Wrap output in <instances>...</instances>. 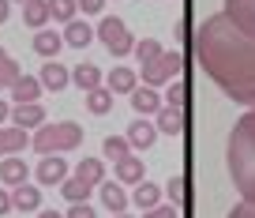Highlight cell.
<instances>
[{
  "label": "cell",
  "instance_id": "1",
  "mask_svg": "<svg viewBox=\"0 0 255 218\" xmlns=\"http://www.w3.org/2000/svg\"><path fill=\"white\" fill-rule=\"evenodd\" d=\"M195 60L233 102L255 109V38L244 34L225 11L203 19L195 38Z\"/></svg>",
  "mask_w": 255,
  "mask_h": 218
},
{
  "label": "cell",
  "instance_id": "30",
  "mask_svg": "<svg viewBox=\"0 0 255 218\" xmlns=\"http://www.w3.org/2000/svg\"><path fill=\"white\" fill-rule=\"evenodd\" d=\"M49 11H53V19H60V23H72V19L79 15V4H75V0H49Z\"/></svg>",
  "mask_w": 255,
  "mask_h": 218
},
{
  "label": "cell",
  "instance_id": "18",
  "mask_svg": "<svg viewBox=\"0 0 255 218\" xmlns=\"http://www.w3.org/2000/svg\"><path fill=\"white\" fill-rule=\"evenodd\" d=\"M53 19V11H49V0H26L23 4V23L34 26V30H45V23Z\"/></svg>",
  "mask_w": 255,
  "mask_h": 218
},
{
  "label": "cell",
  "instance_id": "24",
  "mask_svg": "<svg viewBox=\"0 0 255 218\" xmlns=\"http://www.w3.org/2000/svg\"><path fill=\"white\" fill-rule=\"evenodd\" d=\"M75 177L87 181L90 188H98V185L105 181V166H102V158H83L79 166H75Z\"/></svg>",
  "mask_w": 255,
  "mask_h": 218
},
{
  "label": "cell",
  "instance_id": "41",
  "mask_svg": "<svg viewBox=\"0 0 255 218\" xmlns=\"http://www.w3.org/2000/svg\"><path fill=\"white\" fill-rule=\"evenodd\" d=\"M38 218H68V215H56V211H41Z\"/></svg>",
  "mask_w": 255,
  "mask_h": 218
},
{
  "label": "cell",
  "instance_id": "23",
  "mask_svg": "<svg viewBox=\"0 0 255 218\" xmlns=\"http://www.w3.org/2000/svg\"><path fill=\"white\" fill-rule=\"evenodd\" d=\"M113 170H117V181H120V185H139V181H143V162H139L135 154L120 158Z\"/></svg>",
  "mask_w": 255,
  "mask_h": 218
},
{
  "label": "cell",
  "instance_id": "9",
  "mask_svg": "<svg viewBox=\"0 0 255 218\" xmlns=\"http://www.w3.org/2000/svg\"><path fill=\"white\" fill-rule=\"evenodd\" d=\"M98 196H102V203L113 211V215H124V207L131 203V196L124 192L120 181H102V185H98Z\"/></svg>",
  "mask_w": 255,
  "mask_h": 218
},
{
  "label": "cell",
  "instance_id": "42",
  "mask_svg": "<svg viewBox=\"0 0 255 218\" xmlns=\"http://www.w3.org/2000/svg\"><path fill=\"white\" fill-rule=\"evenodd\" d=\"M113 218H131V215H113Z\"/></svg>",
  "mask_w": 255,
  "mask_h": 218
},
{
  "label": "cell",
  "instance_id": "6",
  "mask_svg": "<svg viewBox=\"0 0 255 218\" xmlns=\"http://www.w3.org/2000/svg\"><path fill=\"white\" fill-rule=\"evenodd\" d=\"M34 181L45 185V188L64 185V181H68V166H64V158H60V154H41V162L34 166Z\"/></svg>",
  "mask_w": 255,
  "mask_h": 218
},
{
  "label": "cell",
  "instance_id": "35",
  "mask_svg": "<svg viewBox=\"0 0 255 218\" xmlns=\"http://www.w3.org/2000/svg\"><path fill=\"white\" fill-rule=\"evenodd\" d=\"M229 218H255V200H244L229 211Z\"/></svg>",
  "mask_w": 255,
  "mask_h": 218
},
{
  "label": "cell",
  "instance_id": "16",
  "mask_svg": "<svg viewBox=\"0 0 255 218\" xmlns=\"http://www.w3.org/2000/svg\"><path fill=\"white\" fill-rule=\"evenodd\" d=\"M38 79H41V87H45V90H53V94H56V90H64L68 83H72V72H68L64 64H56V60H49V64L41 68Z\"/></svg>",
  "mask_w": 255,
  "mask_h": 218
},
{
  "label": "cell",
  "instance_id": "40",
  "mask_svg": "<svg viewBox=\"0 0 255 218\" xmlns=\"http://www.w3.org/2000/svg\"><path fill=\"white\" fill-rule=\"evenodd\" d=\"M8 117H11V105H8V102H0V124L8 121Z\"/></svg>",
  "mask_w": 255,
  "mask_h": 218
},
{
  "label": "cell",
  "instance_id": "22",
  "mask_svg": "<svg viewBox=\"0 0 255 218\" xmlns=\"http://www.w3.org/2000/svg\"><path fill=\"white\" fill-rule=\"evenodd\" d=\"M60 45H64V34H56V30H34V49H38L41 57H49L53 60L56 53H60Z\"/></svg>",
  "mask_w": 255,
  "mask_h": 218
},
{
  "label": "cell",
  "instance_id": "33",
  "mask_svg": "<svg viewBox=\"0 0 255 218\" xmlns=\"http://www.w3.org/2000/svg\"><path fill=\"white\" fill-rule=\"evenodd\" d=\"M165 105H176V109H184V105H188V87H184L180 79L169 83V90H165Z\"/></svg>",
  "mask_w": 255,
  "mask_h": 218
},
{
  "label": "cell",
  "instance_id": "36",
  "mask_svg": "<svg viewBox=\"0 0 255 218\" xmlns=\"http://www.w3.org/2000/svg\"><path fill=\"white\" fill-rule=\"evenodd\" d=\"M68 218H98V215H94V207H90V203H72Z\"/></svg>",
  "mask_w": 255,
  "mask_h": 218
},
{
  "label": "cell",
  "instance_id": "13",
  "mask_svg": "<svg viewBox=\"0 0 255 218\" xmlns=\"http://www.w3.org/2000/svg\"><path fill=\"white\" fill-rule=\"evenodd\" d=\"M26 177H30V166H26L19 154H11V158H4L0 162V181L8 188H19V185H26Z\"/></svg>",
  "mask_w": 255,
  "mask_h": 218
},
{
  "label": "cell",
  "instance_id": "37",
  "mask_svg": "<svg viewBox=\"0 0 255 218\" xmlns=\"http://www.w3.org/2000/svg\"><path fill=\"white\" fill-rule=\"evenodd\" d=\"M143 218H180V215H176V207H161L158 203L154 211H143Z\"/></svg>",
  "mask_w": 255,
  "mask_h": 218
},
{
  "label": "cell",
  "instance_id": "25",
  "mask_svg": "<svg viewBox=\"0 0 255 218\" xmlns=\"http://www.w3.org/2000/svg\"><path fill=\"white\" fill-rule=\"evenodd\" d=\"M11 203H15V211H38V203H41L38 185H19V188H11Z\"/></svg>",
  "mask_w": 255,
  "mask_h": 218
},
{
  "label": "cell",
  "instance_id": "15",
  "mask_svg": "<svg viewBox=\"0 0 255 218\" xmlns=\"http://www.w3.org/2000/svg\"><path fill=\"white\" fill-rule=\"evenodd\" d=\"M90 38H94V30H90L87 19H72V23H64V45L72 49H87Z\"/></svg>",
  "mask_w": 255,
  "mask_h": 218
},
{
  "label": "cell",
  "instance_id": "32",
  "mask_svg": "<svg viewBox=\"0 0 255 218\" xmlns=\"http://www.w3.org/2000/svg\"><path fill=\"white\" fill-rule=\"evenodd\" d=\"M165 192H169V200H173V207H180V203H188V177H169V185H165Z\"/></svg>",
  "mask_w": 255,
  "mask_h": 218
},
{
  "label": "cell",
  "instance_id": "17",
  "mask_svg": "<svg viewBox=\"0 0 255 218\" xmlns=\"http://www.w3.org/2000/svg\"><path fill=\"white\" fill-rule=\"evenodd\" d=\"M72 83L83 90V94H90V90H98V87H105L102 83V72H98V64H79V68H72Z\"/></svg>",
  "mask_w": 255,
  "mask_h": 218
},
{
  "label": "cell",
  "instance_id": "38",
  "mask_svg": "<svg viewBox=\"0 0 255 218\" xmlns=\"http://www.w3.org/2000/svg\"><path fill=\"white\" fill-rule=\"evenodd\" d=\"M8 211H15V203H11V192H8V188H0V215H8Z\"/></svg>",
  "mask_w": 255,
  "mask_h": 218
},
{
  "label": "cell",
  "instance_id": "27",
  "mask_svg": "<svg viewBox=\"0 0 255 218\" xmlns=\"http://www.w3.org/2000/svg\"><path fill=\"white\" fill-rule=\"evenodd\" d=\"M60 192H64V200H68V203H87L94 188H90L87 181H79V177H68V181L60 185Z\"/></svg>",
  "mask_w": 255,
  "mask_h": 218
},
{
  "label": "cell",
  "instance_id": "3",
  "mask_svg": "<svg viewBox=\"0 0 255 218\" xmlns=\"http://www.w3.org/2000/svg\"><path fill=\"white\" fill-rule=\"evenodd\" d=\"M83 143V128L75 121H53V124H41L38 132H34L30 147L38 154H64V151H72V147Z\"/></svg>",
  "mask_w": 255,
  "mask_h": 218
},
{
  "label": "cell",
  "instance_id": "11",
  "mask_svg": "<svg viewBox=\"0 0 255 218\" xmlns=\"http://www.w3.org/2000/svg\"><path fill=\"white\" fill-rule=\"evenodd\" d=\"M154 139H158V124H150L146 117L128 124V143H131V151H146Z\"/></svg>",
  "mask_w": 255,
  "mask_h": 218
},
{
  "label": "cell",
  "instance_id": "44",
  "mask_svg": "<svg viewBox=\"0 0 255 218\" xmlns=\"http://www.w3.org/2000/svg\"><path fill=\"white\" fill-rule=\"evenodd\" d=\"M0 87H4V83H0Z\"/></svg>",
  "mask_w": 255,
  "mask_h": 218
},
{
  "label": "cell",
  "instance_id": "29",
  "mask_svg": "<svg viewBox=\"0 0 255 218\" xmlns=\"http://www.w3.org/2000/svg\"><path fill=\"white\" fill-rule=\"evenodd\" d=\"M131 53H135L139 68H143V64H150V60H158L165 49H161V41H158V38H143V41H135V49H131Z\"/></svg>",
  "mask_w": 255,
  "mask_h": 218
},
{
  "label": "cell",
  "instance_id": "7",
  "mask_svg": "<svg viewBox=\"0 0 255 218\" xmlns=\"http://www.w3.org/2000/svg\"><path fill=\"white\" fill-rule=\"evenodd\" d=\"M225 15H229L244 34L255 38V0H225Z\"/></svg>",
  "mask_w": 255,
  "mask_h": 218
},
{
  "label": "cell",
  "instance_id": "4",
  "mask_svg": "<svg viewBox=\"0 0 255 218\" xmlns=\"http://www.w3.org/2000/svg\"><path fill=\"white\" fill-rule=\"evenodd\" d=\"M180 68H184V57L176 49H165L158 60L143 64V83L146 87H161V83H176L180 79Z\"/></svg>",
  "mask_w": 255,
  "mask_h": 218
},
{
  "label": "cell",
  "instance_id": "31",
  "mask_svg": "<svg viewBox=\"0 0 255 218\" xmlns=\"http://www.w3.org/2000/svg\"><path fill=\"white\" fill-rule=\"evenodd\" d=\"M19 75H23V72H19L15 57H8V49H0V83H4V87H11Z\"/></svg>",
  "mask_w": 255,
  "mask_h": 218
},
{
  "label": "cell",
  "instance_id": "19",
  "mask_svg": "<svg viewBox=\"0 0 255 218\" xmlns=\"http://www.w3.org/2000/svg\"><path fill=\"white\" fill-rule=\"evenodd\" d=\"M41 79H34V75H19L15 83H11V98H15V105H23V102H38V94H41Z\"/></svg>",
  "mask_w": 255,
  "mask_h": 218
},
{
  "label": "cell",
  "instance_id": "34",
  "mask_svg": "<svg viewBox=\"0 0 255 218\" xmlns=\"http://www.w3.org/2000/svg\"><path fill=\"white\" fill-rule=\"evenodd\" d=\"M75 4H79L83 15H102L105 11V0H75Z\"/></svg>",
  "mask_w": 255,
  "mask_h": 218
},
{
  "label": "cell",
  "instance_id": "43",
  "mask_svg": "<svg viewBox=\"0 0 255 218\" xmlns=\"http://www.w3.org/2000/svg\"><path fill=\"white\" fill-rule=\"evenodd\" d=\"M15 4H26V0H15Z\"/></svg>",
  "mask_w": 255,
  "mask_h": 218
},
{
  "label": "cell",
  "instance_id": "14",
  "mask_svg": "<svg viewBox=\"0 0 255 218\" xmlns=\"http://www.w3.org/2000/svg\"><path fill=\"white\" fill-rule=\"evenodd\" d=\"M105 87H109L113 94H131V90L139 87V75L131 72V68H124V64H120V68H113V72L105 75Z\"/></svg>",
  "mask_w": 255,
  "mask_h": 218
},
{
  "label": "cell",
  "instance_id": "8",
  "mask_svg": "<svg viewBox=\"0 0 255 218\" xmlns=\"http://www.w3.org/2000/svg\"><path fill=\"white\" fill-rule=\"evenodd\" d=\"M30 147V136L26 128H15V124H0V158H11V154H23Z\"/></svg>",
  "mask_w": 255,
  "mask_h": 218
},
{
  "label": "cell",
  "instance_id": "10",
  "mask_svg": "<svg viewBox=\"0 0 255 218\" xmlns=\"http://www.w3.org/2000/svg\"><path fill=\"white\" fill-rule=\"evenodd\" d=\"M11 121H15V128H41L45 124V109H41L38 102H23V105H11Z\"/></svg>",
  "mask_w": 255,
  "mask_h": 218
},
{
  "label": "cell",
  "instance_id": "12",
  "mask_svg": "<svg viewBox=\"0 0 255 218\" xmlns=\"http://www.w3.org/2000/svg\"><path fill=\"white\" fill-rule=\"evenodd\" d=\"M128 98H131V109H135L139 117L158 113V109H161V94H158V87H146V83H143V87H135Z\"/></svg>",
  "mask_w": 255,
  "mask_h": 218
},
{
  "label": "cell",
  "instance_id": "21",
  "mask_svg": "<svg viewBox=\"0 0 255 218\" xmlns=\"http://www.w3.org/2000/svg\"><path fill=\"white\" fill-rule=\"evenodd\" d=\"M158 200H161V188L154 185V181H139L135 192H131V203H135L139 211H154V207H158Z\"/></svg>",
  "mask_w": 255,
  "mask_h": 218
},
{
  "label": "cell",
  "instance_id": "26",
  "mask_svg": "<svg viewBox=\"0 0 255 218\" xmlns=\"http://www.w3.org/2000/svg\"><path fill=\"white\" fill-rule=\"evenodd\" d=\"M102 154L117 166L120 158H128V154H131V143H128V136H105V139H102Z\"/></svg>",
  "mask_w": 255,
  "mask_h": 218
},
{
  "label": "cell",
  "instance_id": "2",
  "mask_svg": "<svg viewBox=\"0 0 255 218\" xmlns=\"http://www.w3.org/2000/svg\"><path fill=\"white\" fill-rule=\"evenodd\" d=\"M225 162H229V177L244 200H255V109H248L229 132V147H225Z\"/></svg>",
  "mask_w": 255,
  "mask_h": 218
},
{
  "label": "cell",
  "instance_id": "28",
  "mask_svg": "<svg viewBox=\"0 0 255 218\" xmlns=\"http://www.w3.org/2000/svg\"><path fill=\"white\" fill-rule=\"evenodd\" d=\"M87 109H90L94 117H105V113L113 109V90H109V87L90 90V94H87Z\"/></svg>",
  "mask_w": 255,
  "mask_h": 218
},
{
  "label": "cell",
  "instance_id": "39",
  "mask_svg": "<svg viewBox=\"0 0 255 218\" xmlns=\"http://www.w3.org/2000/svg\"><path fill=\"white\" fill-rule=\"evenodd\" d=\"M8 8H11V0H0V23H8Z\"/></svg>",
  "mask_w": 255,
  "mask_h": 218
},
{
  "label": "cell",
  "instance_id": "20",
  "mask_svg": "<svg viewBox=\"0 0 255 218\" xmlns=\"http://www.w3.org/2000/svg\"><path fill=\"white\" fill-rule=\"evenodd\" d=\"M158 132H165V136H180V132H184V109H176V105H161V109H158Z\"/></svg>",
  "mask_w": 255,
  "mask_h": 218
},
{
  "label": "cell",
  "instance_id": "5",
  "mask_svg": "<svg viewBox=\"0 0 255 218\" xmlns=\"http://www.w3.org/2000/svg\"><path fill=\"white\" fill-rule=\"evenodd\" d=\"M94 34L102 38V45L109 49L113 57H124V53H131V49H135V38H131V30H128V26H124V19H117V15L102 19Z\"/></svg>",
  "mask_w": 255,
  "mask_h": 218
}]
</instances>
